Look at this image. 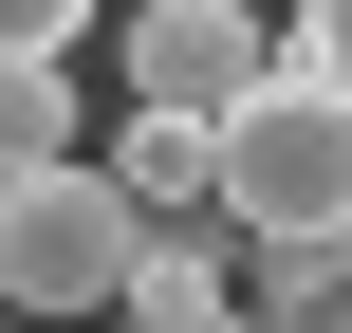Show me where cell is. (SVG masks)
<instances>
[{
  "mask_svg": "<svg viewBox=\"0 0 352 333\" xmlns=\"http://www.w3.org/2000/svg\"><path fill=\"white\" fill-rule=\"evenodd\" d=\"M278 19H297V74H334V93H352V0H278Z\"/></svg>",
  "mask_w": 352,
  "mask_h": 333,
  "instance_id": "obj_6",
  "label": "cell"
},
{
  "mask_svg": "<svg viewBox=\"0 0 352 333\" xmlns=\"http://www.w3.org/2000/svg\"><path fill=\"white\" fill-rule=\"evenodd\" d=\"M316 333H352V241H334V260H316Z\"/></svg>",
  "mask_w": 352,
  "mask_h": 333,
  "instance_id": "obj_8",
  "label": "cell"
},
{
  "mask_svg": "<svg viewBox=\"0 0 352 333\" xmlns=\"http://www.w3.org/2000/svg\"><path fill=\"white\" fill-rule=\"evenodd\" d=\"M0 37H19V56H74V37H93V0H0Z\"/></svg>",
  "mask_w": 352,
  "mask_h": 333,
  "instance_id": "obj_7",
  "label": "cell"
},
{
  "mask_svg": "<svg viewBox=\"0 0 352 333\" xmlns=\"http://www.w3.org/2000/svg\"><path fill=\"white\" fill-rule=\"evenodd\" d=\"M111 167H130L167 222H223V130H204V111H130V148H111Z\"/></svg>",
  "mask_w": 352,
  "mask_h": 333,
  "instance_id": "obj_4",
  "label": "cell"
},
{
  "mask_svg": "<svg viewBox=\"0 0 352 333\" xmlns=\"http://www.w3.org/2000/svg\"><path fill=\"white\" fill-rule=\"evenodd\" d=\"M223 241H241V260H260V241L334 260L352 241V93L334 74H278L260 111H223Z\"/></svg>",
  "mask_w": 352,
  "mask_h": 333,
  "instance_id": "obj_2",
  "label": "cell"
},
{
  "mask_svg": "<svg viewBox=\"0 0 352 333\" xmlns=\"http://www.w3.org/2000/svg\"><path fill=\"white\" fill-rule=\"evenodd\" d=\"M130 111H260L278 74H297V19H260V0H130Z\"/></svg>",
  "mask_w": 352,
  "mask_h": 333,
  "instance_id": "obj_3",
  "label": "cell"
},
{
  "mask_svg": "<svg viewBox=\"0 0 352 333\" xmlns=\"http://www.w3.org/2000/svg\"><path fill=\"white\" fill-rule=\"evenodd\" d=\"M19 333H74V315H19Z\"/></svg>",
  "mask_w": 352,
  "mask_h": 333,
  "instance_id": "obj_9",
  "label": "cell"
},
{
  "mask_svg": "<svg viewBox=\"0 0 352 333\" xmlns=\"http://www.w3.org/2000/svg\"><path fill=\"white\" fill-rule=\"evenodd\" d=\"M0 130H19V167H74V56H19V111Z\"/></svg>",
  "mask_w": 352,
  "mask_h": 333,
  "instance_id": "obj_5",
  "label": "cell"
},
{
  "mask_svg": "<svg viewBox=\"0 0 352 333\" xmlns=\"http://www.w3.org/2000/svg\"><path fill=\"white\" fill-rule=\"evenodd\" d=\"M148 260H167V204H148V185H130V167H93V148H74V167H19V185H0V297H19V315H130V297H148Z\"/></svg>",
  "mask_w": 352,
  "mask_h": 333,
  "instance_id": "obj_1",
  "label": "cell"
}]
</instances>
